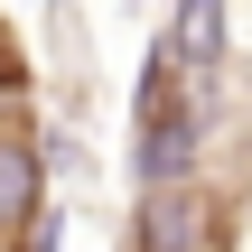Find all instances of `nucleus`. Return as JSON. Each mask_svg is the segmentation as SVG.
<instances>
[{
	"instance_id": "nucleus-5",
	"label": "nucleus",
	"mask_w": 252,
	"mask_h": 252,
	"mask_svg": "<svg viewBox=\"0 0 252 252\" xmlns=\"http://www.w3.org/2000/svg\"><path fill=\"white\" fill-rule=\"evenodd\" d=\"M19 75H28V65H19V37L0 28V94H19Z\"/></svg>"
},
{
	"instance_id": "nucleus-6",
	"label": "nucleus",
	"mask_w": 252,
	"mask_h": 252,
	"mask_svg": "<svg viewBox=\"0 0 252 252\" xmlns=\"http://www.w3.org/2000/svg\"><path fill=\"white\" fill-rule=\"evenodd\" d=\"M19 252H56V224L37 215V224H28V243H19Z\"/></svg>"
},
{
	"instance_id": "nucleus-2",
	"label": "nucleus",
	"mask_w": 252,
	"mask_h": 252,
	"mask_svg": "<svg viewBox=\"0 0 252 252\" xmlns=\"http://www.w3.org/2000/svg\"><path fill=\"white\" fill-rule=\"evenodd\" d=\"M37 215H47V140L19 103H0V252L28 243Z\"/></svg>"
},
{
	"instance_id": "nucleus-4",
	"label": "nucleus",
	"mask_w": 252,
	"mask_h": 252,
	"mask_svg": "<svg viewBox=\"0 0 252 252\" xmlns=\"http://www.w3.org/2000/svg\"><path fill=\"white\" fill-rule=\"evenodd\" d=\"M168 56H178L187 75H215V65H224V0H178V19H168Z\"/></svg>"
},
{
	"instance_id": "nucleus-1",
	"label": "nucleus",
	"mask_w": 252,
	"mask_h": 252,
	"mask_svg": "<svg viewBox=\"0 0 252 252\" xmlns=\"http://www.w3.org/2000/svg\"><path fill=\"white\" fill-rule=\"evenodd\" d=\"M206 75H187L168 47L150 56L140 75V112H131V159H140V187H168L196 168V140H206Z\"/></svg>"
},
{
	"instance_id": "nucleus-3",
	"label": "nucleus",
	"mask_w": 252,
	"mask_h": 252,
	"mask_svg": "<svg viewBox=\"0 0 252 252\" xmlns=\"http://www.w3.org/2000/svg\"><path fill=\"white\" fill-rule=\"evenodd\" d=\"M215 243V196L196 178H168V187H140V215H131V252H206Z\"/></svg>"
}]
</instances>
